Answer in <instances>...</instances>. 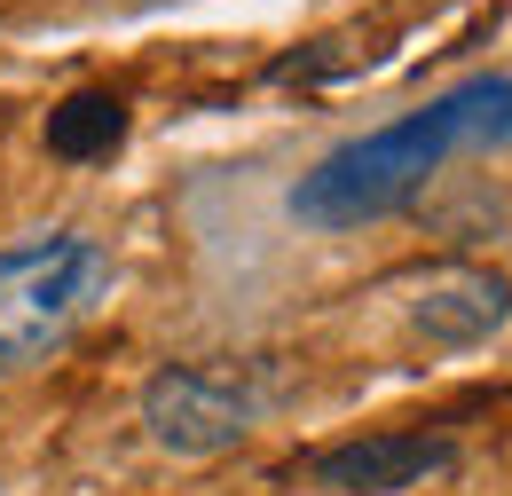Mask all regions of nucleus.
I'll use <instances>...</instances> for the list:
<instances>
[{
	"instance_id": "1",
	"label": "nucleus",
	"mask_w": 512,
	"mask_h": 496,
	"mask_svg": "<svg viewBox=\"0 0 512 496\" xmlns=\"http://www.w3.org/2000/svg\"><path fill=\"white\" fill-rule=\"evenodd\" d=\"M457 150H512V71H481L457 79L449 95H434L426 111L394 126H371L339 150H323L316 166L292 182V221L300 229H371L386 213H402L410 197H426V182L442 174Z\"/></svg>"
},
{
	"instance_id": "2",
	"label": "nucleus",
	"mask_w": 512,
	"mask_h": 496,
	"mask_svg": "<svg viewBox=\"0 0 512 496\" xmlns=\"http://www.w3.org/2000/svg\"><path fill=\"white\" fill-rule=\"evenodd\" d=\"M111 292V252L87 229H56L0 252V378L40 371Z\"/></svg>"
},
{
	"instance_id": "3",
	"label": "nucleus",
	"mask_w": 512,
	"mask_h": 496,
	"mask_svg": "<svg viewBox=\"0 0 512 496\" xmlns=\"http://www.w3.org/2000/svg\"><path fill=\"white\" fill-rule=\"evenodd\" d=\"M253 418H260V394L205 371V363H166L142 386V426L174 457H221V449H237L253 434Z\"/></svg>"
},
{
	"instance_id": "4",
	"label": "nucleus",
	"mask_w": 512,
	"mask_h": 496,
	"mask_svg": "<svg viewBox=\"0 0 512 496\" xmlns=\"http://www.w3.org/2000/svg\"><path fill=\"white\" fill-rule=\"evenodd\" d=\"M449 465H457L449 434H363V441H339V449H316L308 481L331 496H402L434 473H449Z\"/></svg>"
},
{
	"instance_id": "5",
	"label": "nucleus",
	"mask_w": 512,
	"mask_h": 496,
	"mask_svg": "<svg viewBox=\"0 0 512 496\" xmlns=\"http://www.w3.org/2000/svg\"><path fill=\"white\" fill-rule=\"evenodd\" d=\"M410 315H418V331H426V339L465 347V339L497 331V323L512 315V284H505V276H489V268H434Z\"/></svg>"
},
{
	"instance_id": "6",
	"label": "nucleus",
	"mask_w": 512,
	"mask_h": 496,
	"mask_svg": "<svg viewBox=\"0 0 512 496\" xmlns=\"http://www.w3.org/2000/svg\"><path fill=\"white\" fill-rule=\"evenodd\" d=\"M119 142H127V95H119V87H79V95H64V103L48 111V150L71 158V166L111 158Z\"/></svg>"
}]
</instances>
